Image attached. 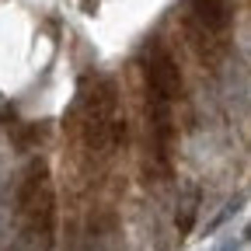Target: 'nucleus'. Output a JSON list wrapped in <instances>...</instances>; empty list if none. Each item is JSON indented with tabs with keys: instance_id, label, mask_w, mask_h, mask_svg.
Instances as JSON below:
<instances>
[{
	"instance_id": "obj_1",
	"label": "nucleus",
	"mask_w": 251,
	"mask_h": 251,
	"mask_svg": "<svg viewBox=\"0 0 251 251\" xmlns=\"http://www.w3.org/2000/svg\"><path fill=\"white\" fill-rule=\"evenodd\" d=\"M14 216H18V237L14 251H49L52 234H56V188L49 164L31 161L25 168V178L18 185V199H14Z\"/></svg>"
},
{
	"instance_id": "obj_2",
	"label": "nucleus",
	"mask_w": 251,
	"mask_h": 251,
	"mask_svg": "<svg viewBox=\"0 0 251 251\" xmlns=\"http://www.w3.org/2000/svg\"><path fill=\"white\" fill-rule=\"evenodd\" d=\"M77 136L91 153H112L126 140V119L119 112V94L108 77H84L74 101Z\"/></svg>"
},
{
	"instance_id": "obj_3",
	"label": "nucleus",
	"mask_w": 251,
	"mask_h": 251,
	"mask_svg": "<svg viewBox=\"0 0 251 251\" xmlns=\"http://www.w3.org/2000/svg\"><path fill=\"white\" fill-rule=\"evenodd\" d=\"M140 63H143V77H147V94H157V98H168V101L181 98V70L161 42L143 46Z\"/></svg>"
},
{
	"instance_id": "obj_4",
	"label": "nucleus",
	"mask_w": 251,
	"mask_h": 251,
	"mask_svg": "<svg viewBox=\"0 0 251 251\" xmlns=\"http://www.w3.org/2000/svg\"><path fill=\"white\" fill-rule=\"evenodd\" d=\"M230 18H234L230 0H188L185 4L188 31H192L196 42H206V46H216L224 39V31L230 28Z\"/></svg>"
},
{
	"instance_id": "obj_5",
	"label": "nucleus",
	"mask_w": 251,
	"mask_h": 251,
	"mask_svg": "<svg viewBox=\"0 0 251 251\" xmlns=\"http://www.w3.org/2000/svg\"><path fill=\"white\" fill-rule=\"evenodd\" d=\"M74 251H126L122 241H119L115 220H112V216H101V220H94V216H91V224L80 230Z\"/></svg>"
},
{
	"instance_id": "obj_6",
	"label": "nucleus",
	"mask_w": 251,
	"mask_h": 251,
	"mask_svg": "<svg viewBox=\"0 0 251 251\" xmlns=\"http://www.w3.org/2000/svg\"><path fill=\"white\" fill-rule=\"evenodd\" d=\"M199 202H202V192H199V185H196V181H188V185L181 188V199H178V216H175L178 237L192 230V224H196V213H199Z\"/></svg>"
},
{
	"instance_id": "obj_7",
	"label": "nucleus",
	"mask_w": 251,
	"mask_h": 251,
	"mask_svg": "<svg viewBox=\"0 0 251 251\" xmlns=\"http://www.w3.org/2000/svg\"><path fill=\"white\" fill-rule=\"evenodd\" d=\"M241 244H244V234H241V237H227V241H220L213 251H241Z\"/></svg>"
},
{
	"instance_id": "obj_8",
	"label": "nucleus",
	"mask_w": 251,
	"mask_h": 251,
	"mask_svg": "<svg viewBox=\"0 0 251 251\" xmlns=\"http://www.w3.org/2000/svg\"><path fill=\"white\" fill-rule=\"evenodd\" d=\"M7 234H11V216H7V209H0V244L7 241Z\"/></svg>"
}]
</instances>
